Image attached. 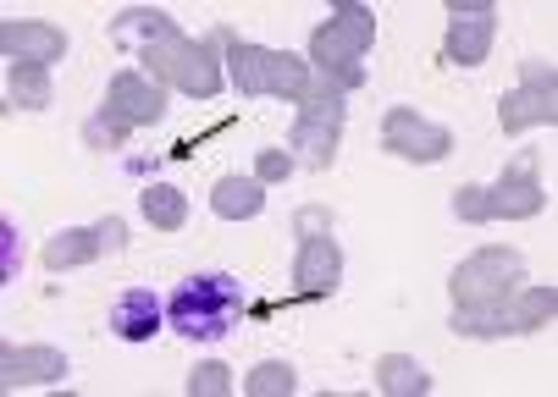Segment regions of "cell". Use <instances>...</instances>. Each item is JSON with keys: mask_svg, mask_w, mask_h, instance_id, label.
I'll return each mask as SVG.
<instances>
[{"mask_svg": "<svg viewBox=\"0 0 558 397\" xmlns=\"http://www.w3.org/2000/svg\"><path fill=\"white\" fill-rule=\"evenodd\" d=\"M244 392L250 397H288V392H299V375H293V364H260L250 381H244Z\"/></svg>", "mask_w": 558, "mask_h": 397, "instance_id": "cb8c5ba5", "label": "cell"}, {"mask_svg": "<svg viewBox=\"0 0 558 397\" xmlns=\"http://www.w3.org/2000/svg\"><path fill=\"white\" fill-rule=\"evenodd\" d=\"M525 84H558L547 61H525Z\"/></svg>", "mask_w": 558, "mask_h": 397, "instance_id": "1f68e13d", "label": "cell"}, {"mask_svg": "<svg viewBox=\"0 0 558 397\" xmlns=\"http://www.w3.org/2000/svg\"><path fill=\"white\" fill-rule=\"evenodd\" d=\"M288 172H293V154H282V149H260V172H255L260 183H282Z\"/></svg>", "mask_w": 558, "mask_h": 397, "instance_id": "f1b7e54d", "label": "cell"}, {"mask_svg": "<svg viewBox=\"0 0 558 397\" xmlns=\"http://www.w3.org/2000/svg\"><path fill=\"white\" fill-rule=\"evenodd\" d=\"M172 28H178V23H172L167 12H122L111 34H117V45H122V50H133V55H144L149 45H161V39H167Z\"/></svg>", "mask_w": 558, "mask_h": 397, "instance_id": "ffe728a7", "label": "cell"}, {"mask_svg": "<svg viewBox=\"0 0 558 397\" xmlns=\"http://www.w3.org/2000/svg\"><path fill=\"white\" fill-rule=\"evenodd\" d=\"M227 66H232V84L244 89V95H288V100H299L304 84L315 77V66H304L288 50L238 45V39H227Z\"/></svg>", "mask_w": 558, "mask_h": 397, "instance_id": "277c9868", "label": "cell"}, {"mask_svg": "<svg viewBox=\"0 0 558 397\" xmlns=\"http://www.w3.org/2000/svg\"><path fill=\"white\" fill-rule=\"evenodd\" d=\"M299 116H322V122H343V89L332 84V77L315 72L304 95H299Z\"/></svg>", "mask_w": 558, "mask_h": 397, "instance_id": "603a6c76", "label": "cell"}, {"mask_svg": "<svg viewBox=\"0 0 558 397\" xmlns=\"http://www.w3.org/2000/svg\"><path fill=\"white\" fill-rule=\"evenodd\" d=\"M525 282V260L514 249H482L453 271V309H493Z\"/></svg>", "mask_w": 558, "mask_h": 397, "instance_id": "5b68a950", "label": "cell"}, {"mask_svg": "<svg viewBox=\"0 0 558 397\" xmlns=\"http://www.w3.org/2000/svg\"><path fill=\"white\" fill-rule=\"evenodd\" d=\"M371 39H376V17H371V7H354V0H343V7L310 34V66L322 72V77H332V84L349 95V89L365 84L360 55L371 50Z\"/></svg>", "mask_w": 558, "mask_h": 397, "instance_id": "7a4b0ae2", "label": "cell"}, {"mask_svg": "<svg viewBox=\"0 0 558 397\" xmlns=\"http://www.w3.org/2000/svg\"><path fill=\"white\" fill-rule=\"evenodd\" d=\"M0 50L12 55V66H50V61L66 55V39H61V28H50V23L7 17V23H0Z\"/></svg>", "mask_w": 558, "mask_h": 397, "instance_id": "30bf717a", "label": "cell"}, {"mask_svg": "<svg viewBox=\"0 0 558 397\" xmlns=\"http://www.w3.org/2000/svg\"><path fill=\"white\" fill-rule=\"evenodd\" d=\"M453 332L459 337H504L509 326H504V314L493 303V309H453Z\"/></svg>", "mask_w": 558, "mask_h": 397, "instance_id": "d4e9b609", "label": "cell"}, {"mask_svg": "<svg viewBox=\"0 0 558 397\" xmlns=\"http://www.w3.org/2000/svg\"><path fill=\"white\" fill-rule=\"evenodd\" d=\"M498 122H504V133L553 127L558 122V84H520L514 95L498 100Z\"/></svg>", "mask_w": 558, "mask_h": 397, "instance_id": "7c38bea8", "label": "cell"}, {"mask_svg": "<svg viewBox=\"0 0 558 397\" xmlns=\"http://www.w3.org/2000/svg\"><path fill=\"white\" fill-rule=\"evenodd\" d=\"M95 255H106V244H100V226H66V232H56L50 244H45V265H50V271L89 265Z\"/></svg>", "mask_w": 558, "mask_h": 397, "instance_id": "ac0fdd59", "label": "cell"}, {"mask_svg": "<svg viewBox=\"0 0 558 397\" xmlns=\"http://www.w3.org/2000/svg\"><path fill=\"white\" fill-rule=\"evenodd\" d=\"M84 138H89V144H106V149H117V144L128 138V122H117L111 111H100V116L84 127Z\"/></svg>", "mask_w": 558, "mask_h": 397, "instance_id": "4316f807", "label": "cell"}, {"mask_svg": "<svg viewBox=\"0 0 558 397\" xmlns=\"http://www.w3.org/2000/svg\"><path fill=\"white\" fill-rule=\"evenodd\" d=\"M138 210H144L149 226H161V232H178V226L189 221V199H183V188H172V183H149V188L138 194Z\"/></svg>", "mask_w": 558, "mask_h": 397, "instance_id": "44dd1931", "label": "cell"}, {"mask_svg": "<svg viewBox=\"0 0 558 397\" xmlns=\"http://www.w3.org/2000/svg\"><path fill=\"white\" fill-rule=\"evenodd\" d=\"M338 133H343V122L299 116V122H293V138H288V154H304L315 172H327V166H332V154H338Z\"/></svg>", "mask_w": 558, "mask_h": 397, "instance_id": "2e32d148", "label": "cell"}, {"mask_svg": "<svg viewBox=\"0 0 558 397\" xmlns=\"http://www.w3.org/2000/svg\"><path fill=\"white\" fill-rule=\"evenodd\" d=\"M293 276H299V287H304V293H315V298H332V293H338V282H343V249L332 244V232L304 237Z\"/></svg>", "mask_w": 558, "mask_h": 397, "instance_id": "8fae6325", "label": "cell"}, {"mask_svg": "<svg viewBox=\"0 0 558 397\" xmlns=\"http://www.w3.org/2000/svg\"><path fill=\"white\" fill-rule=\"evenodd\" d=\"M482 210L487 221H525L542 210V183H536V154H520V161L493 183L482 188Z\"/></svg>", "mask_w": 558, "mask_h": 397, "instance_id": "ba28073f", "label": "cell"}, {"mask_svg": "<svg viewBox=\"0 0 558 397\" xmlns=\"http://www.w3.org/2000/svg\"><path fill=\"white\" fill-rule=\"evenodd\" d=\"M376 386L387 397H426L432 392V375L410 359V353H381L376 359Z\"/></svg>", "mask_w": 558, "mask_h": 397, "instance_id": "d6986e66", "label": "cell"}, {"mask_svg": "<svg viewBox=\"0 0 558 397\" xmlns=\"http://www.w3.org/2000/svg\"><path fill=\"white\" fill-rule=\"evenodd\" d=\"M17 260H23V249H17V226H12V221H0V276H17Z\"/></svg>", "mask_w": 558, "mask_h": 397, "instance_id": "83f0119b", "label": "cell"}, {"mask_svg": "<svg viewBox=\"0 0 558 397\" xmlns=\"http://www.w3.org/2000/svg\"><path fill=\"white\" fill-rule=\"evenodd\" d=\"M95 226H100L106 255H122V249H128V221H122V215H106V221H95Z\"/></svg>", "mask_w": 558, "mask_h": 397, "instance_id": "f546056e", "label": "cell"}, {"mask_svg": "<svg viewBox=\"0 0 558 397\" xmlns=\"http://www.w3.org/2000/svg\"><path fill=\"white\" fill-rule=\"evenodd\" d=\"M493 34H498V7H487V0H453L442 50L459 66H482L487 50H493Z\"/></svg>", "mask_w": 558, "mask_h": 397, "instance_id": "8992f818", "label": "cell"}, {"mask_svg": "<svg viewBox=\"0 0 558 397\" xmlns=\"http://www.w3.org/2000/svg\"><path fill=\"white\" fill-rule=\"evenodd\" d=\"M381 144L392 149V154H404V161H442V154L453 149V138H448V127H437V122H426V116H415L410 106H398V111H387L381 116Z\"/></svg>", "mask_w": 558, "mask_h": 397, "instance_id": "52a82bcc", "label": "cell"}, {"mask_svg": "<svg viewBox=\"0 0 558 397\" xmlns=\"http://www.w3.org/2000/svg\"><path fill=\"white\" fill-rule=\"evenodd\" d=\"M210 210L221 221H250V215L266 210V183L260 177H221L210 188Z\"/></svg>", "mask_w": 558, "mask_h": 397, "instance_id": "e0dca14e", "label": "cell"}, {"mask_svg": "<svg viewBox=\"0 0 558 397\" xmlns=\"http://www.w3.org/2000/svg\"><path fill=\"white\" fill-rule=\"evenodd\" d=\"M106 111L128 127H155L167 116V89L149 84L144 72H117L111 77V95H106Z\"/></svg>", "mask_w": 558, "mask_h": 397, "instance_id": "9c48e42d", "label": "cell"}, {"mask_svg": "<svg viewBox=\"0 0 558 397\" xmlns=\"http://www.w3.org/2000/svg\"><path fill=\"white\" fill-rule=\"evenodd\" d=\"M498 314H504V326H509L514 337L542 332V326H553V314H558V287H514V293L498 303Z\"/></svg>", "mask_w": 558, "mask_h": 397, "instance_id": "9a60e30c", "label": "cell"}, {"mask_svg": "<svg viewBox=\"0 0 558 397\" xmlns=\"http://www.w3.org/2000/svg\"><path fill=\"white\" fill-rule=\"evenodd\" d=\"M227 392H232V370L216 364V359L199 364V370L189 375V397H227Z\"/></svg>", "mask_w": 558, "mask_h": 397, "instance_id": "484cf974", "label": "cell"}, {"mask_svg": "<svg viewBox=\"0 0 558 397\" xmlns=\"http://www.w3.org/2000/svg\"><path fill=\"white\" fill-rule=\"evenodd\" d=\"M161 321H167V303L155 298L149 287H128V293L111 303V332H117L122 343H149L155 332H161Z\"/></svg>", "mask_w": 558, "mask_h": 397, "instance_id": "4fadbf2b", "label": "cell"}, {"mask_svg": "<svg viewBox=\"0 0 558 397\" xmlns=\"http://www.w3.org/2000/svg\"><path fill=\"white\" fill-rule=\"evenodd\" d=\"M299 232H304V237H322V232H327V215H322V210H304V215H299Z\"/></svg>", "mask_w": 558, "mask_h": 397, "instance_id": "4dcf8cb0", "label": "cell"}, {"mask_svg": "<svg viewBox=\"0 0 558 397\" xmlns=\"http://www.w3.org/2000/svg\"><path fill=\"white\" fill-rule=\"evenodd\" d=\"M244 314V287H238V276L227 271H199V276H183L172 303H167V321L178 337L189 343H216L232 332V321Z\"/></svg>", "mask_w": 558, "mask_h": 397, "instance_id": "6da1fadb", "label": "cell"}, {"mask_svg": "<svg viewBox=\"0 0 558 397\" xmlns=\"http://www.w3.org/2000/svg\"><path fill=\"white\" fill-rule=\"evenodd\" d=\"M227 45V34H210L205 45H194L183 28H172L161 45H149L138 61L155 72V77H167V84H178L183 95H199L210 100L221 89V66H216V50Z\"/></svg>", "mask_w": 558, "mask_h": 397, "instance_id": "3957f363", "label": "cell"}, {"mask_svg": "<svg viewBox=\"0 0 558 397\" xmlns=\"http://www.w3.org/2000/svg\"><path fill=\"white\" fill-rule=\"evenodd\" d=\"M66 375V359L56 348H7L0 353V381H7L12 392L17 386H50Z\"/></svg>", "mask_w": 558, "mask_h": 397, "instance_id": "5bb4252c", "label": "cell"}, {"mask_svg": "<svg viewBox=\"0 0 558 397\" xmlns=\"http://www.w3.org/2000/svg\"><path fill=\"white\" fill-rule=\"evenodd\" d=\"M7 100H12V111H45L50 106V72L45 66H12Z\"/></svg>", "mask_w": 558, "mask_h": 397, "instance_id": "7402d4cb", "label": "cell"}]
</instances>
